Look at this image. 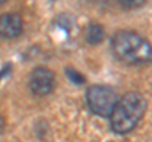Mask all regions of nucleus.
<instances>
[{
	"label": "nucleus",
	"instance_id": "obj_1",
	"mask_svg": "<svg viewBox=\"0 0 152 142\" xmlns=\"http://www.w3.org/2000/svg\"><path fill=\"white\" fill-rule=\"evenodd\" d=\"M112 52L118 61L129 66H142L152 62V46L133 31H119L112 37Z\"/></svg>",
	"mask_w": 152,
	"mask_h": 142
},
{
	"label": "nucleus",
	"instance_id": "obj_2",
	"mask_svg": "<svg viewBox=\"0 0 152 142\" xmlns=\"http://www.w3.org/2000/svg\"><path fill=\"white\" fill-rule=\"evenodd\" d=\"M147 109V102L137 91L126 93L114 107L109 122L110 128L117 135H127L136 128Z\"/></svg>",
	"mask_w": 152,
	"mask_h": 142
},
{
	"label": "nucleus",
	"instance_id": "obj_3",
	"mask_svg": "<svg viewBox=\"0 0 152 142\" xmlns=\"http://www.w3.org/2000/svg\"><path fill=\"white\" fill-rule=\"evenodd\" d=\"M86 104L89 109L95 116L102 118H109L118 102L115 93L112 88L107 85H91L88 88L86 94Z\"/></svg>",
	"mask_w": 152,
	"mask_h": 142
},
{
	"label": "nucleus",
	"instance_id": "obj_4",
	"mask_svg": "<svg viewBox=\"0 0 152 142\" xmlns=\"http://www.w3.org/2000/svg\"><path fill=\"white\" fill-rule=\"evenodd\" d=\"M29 89L37 97H46L55 89V74L50 69L38 66L29 75Z\"/></svg>",
	"mask_w": 152,
	"mask_h": 142
},
{
	"label": "nucleus",
	"instance_id": "obj_5",
	"mask_svg": "<svg viewBox=\"0 0 152 142\" xmlns=\"http://www.w3.org/2000/svg\"><path fill=\"white\" fill-rule=\"evenodd\" d=\"M23 19L17 13H4L0 15V38L13 40L20 36Z\"/></svg>",
	"mask_w": 152,
	"mask_h": 142
},
{
	"label": "nucleus",
	"instance_id": "obj_6",
	"mask_svg": "<svg viewBox=\"0 0 152 142\" xmlns=\"http://www.w3.org/2000/svg\"><path fill=\"white\" fill-rule=\"evenodd\" d=\"M104 37H105V32H104V27L98 24V23H94V24H89V27L86 28V33H85V40L89 45L91 46H96L100 45Z\"/></svg>",
	"mask_w": 152,
	"mask_h": 142
},
{
	"label": "nucleus",
	"instance_id": "obj_7",
	"mask_svg": "<svg viewBox=\"0 0 152 142\" xmlns=\"http://www.w3.org/2000/svg\"><path fill=\"white\" fill-rule=\"evenodd\" d=\"M65 74H66V76L69 78L70 81L72 84H75V85H84L85 83H86V78L75 69H71V67L65 69Z\"/></svg>",
	"mask_w": 152,
	"mask_h": 142
},
{
	"label": "nucleus",
	"instance_id": "obj_8",
	"mask_svg": "<svg viewBox=\"0 0 152 142\" xmlns=\"http://www.w3.org/2000/svg\"><path fill=\"white\" fill-rule=\"evenodd\" d=\"M119 4L124 9H134L143 5L145 0H122V1H119Z\"/></svg>",
	"mask_w": 152,
	"mask_h": 142
},
{
	"label": "nucleus",
	"instance_id": "obj_9",
	"mask_svg": "<svg viewBox=\"0 0 152 142\" xmlns=\"http://www.w3.org/2000/svg\"><path fill=\"white\" fill-rule=\"evenodd\" d=\"M4 126H5V122H4V119L0 117V133H1L3 130H4Z\"/></svg>",
	"mask_w": 152,
	"mask_h": 142
}]
</instances>
